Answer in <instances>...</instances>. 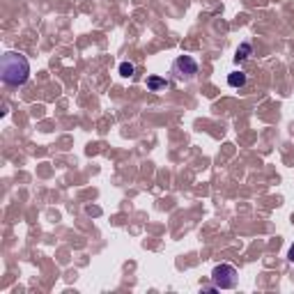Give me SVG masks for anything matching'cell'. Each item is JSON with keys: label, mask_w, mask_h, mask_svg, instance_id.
I'll return each mask as SVG.
<instances>
[{"label": "cell", "mask_w": 294, "mask_h": 294, "mask_svg": "<svg viewBox=\"0 0 294 294\" xmlns=\"http://www.w3.org/2000/svg\"><path fill=\"white\" fill-rule=\"evenodd\" d=\"M133 71H136V67H133L131 62H119V76H122V78H131L133 76Z\"/></svg>", "instance_id": "52a82bcc"}, {"label": "cell", "mask_w": 294, "mask_h": 294, "mask_svg": "<svg viewBox=\"0 0 294 294\" xmlns=\"http://www.w3.org/2000/svg\"><path fill=\"white\" fill-rule=\"evenodd\" d=\"M253 53V46L248 44V42H244V44H239L237 53H235V62H244V60H248V56Z\"/></svg>", "instance_id": "8992f818"}, {"label": "cell", "mask_w": 294, "mask_h": 294, "mask_svg": "<svg viewBox=\"0 0 294 294\" xmlns=\"http://www.w3.org/2000/svg\"><path fill=\"white\" fill-rule=\"evenodd\" d=\"M237 269L232 264H216L212 271V283L216 290H232L237 288Z\"/></svg>", "instance_id": "7a4b0ae2"}, {"label": "cell", "mask_w": 294, "mask_h": 294, "mask_svg": "<svg viewBox=\"0 0 294 294\" xmlns=\"http://www.w3.org/2000/svg\"><path fill=\"white\" fill-rule=\"evenodd\" d=\"M246 81H248V76H246L244 71H232V74L228 76V85H230V88H244Z\"/></svg>", "instance_id": "5b68a950"}, {"label": "cell", "mask_w": 294, "mask_h": 294, "mask_svg": "<svg viewBox=\"0 0 294 294\" xmlns=\"http://www.w3.org/2000/svg\"><path fill=\"white\" fill-rule=\"evenodd\" d=\"M0 76H2L5 85H12V88L23 85L30 78V62H28V58L23 53H16V51L5 53L2 62H0Z\"/></svg>", "instance_id": "6da1fadb"}, {"label": "cell", "mask_w": 294, "mask_h": 294, "mask_svg": "<svg viewBox=\"0 0 294 294\" xmlns=\"http://www.w3.org/2000/svg\"><path fill=\"white\" fill-rule=\"evenodd\" d=\"M288 260H290V262H294V246H292V248H290V253H288Z\"/></svg>", "instance_id": "ba28073f"}, {"label": "cell", "mask_w": 294, "mask_h": 294, "mask_svg": "<svg viewBox=\"0 0 294 294\" xmlns=\"http://www.w3.org/2000/svg\"><path fill=\"white\" fill-rule=\"evenodd\" d=\"M173 74H175V81L188 83L198 74V60L191 56H179L175 62H173Z\"/></svg>", "instance_id": "3957f363"}, {"label": "cell", "mask_w": 294, "mask_h": 294, "mask_svg": "<svg viewBox=\"0 0 294 294\" xmlns=\"http://www.w3.org/2000/svg\"><path fill=\"white\" fill-rule=\"evenodd\" d=\"M145 85H147V90H150V92H161V90L168 88V81H166L163 76H147Z\"/></svg>", "instance_id": "277c9868"}]
</instances>
